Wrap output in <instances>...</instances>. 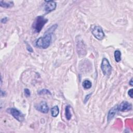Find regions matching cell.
I'll return each instance as SVG.
<instances>
[{
	"label": "cell",
	"instance_id": "cell-22",
	"mask_svg": "<svg viewBox=\"0 0 133 133\" xmlns=\"http://www.w3.org/2000/svg\"><path fill=\"white\" fill-rule=\"evenodd\" d=\"M129 84L131 86H133V82H132V78L130 79V81L129 82Z\"/></svg>",
	"mask_w": 133,
	"mask_h": 133
},
{
	"label": "cell",
	"instance_id": "cell-5",
	"mask_svg": "<svg viewBox=\"0 0 133 133\" xmlns=\"http://www.w3.org/2000/svg\"><path fill=\"white\" fill-rule=\"evenodd\" d=\"M9 112L13 116V117L16 118L17 121L19 122H22L24 120V115L21 112H20L18 110L14 108H12L9 109Z\"/></svg>",
	"mask_w": 133,
	"mask_h": 133
},
{
	"label": "cell",
	"instance_id": "cell-15",
	"mask_svg": "<svg viewBox=\"0 0 133 133\" xmlns=\"http://www.w3.org/2000/svg\"><path fill=\"white\" fill-rule=\"evenodd\" d=\"M70 106H66V109H65V114H66V117L68 120H70L72 116L71 114L70 113Z\"/></svg>",
	"mask_w": 133,
	"mask_h": 133
},
{
	"label": "cell",
	"instance_id": "cell-16",
	"mask_svg": "<svg viewBox=\"0 0 133 133\" xmlns=\"http://www.w3.org/2000/svg\"><path fill=\"white\" fill-rule=\"evenodd\" d=\"M38 94L39 95H47V94L51 95L50 92L48 90L46 89H43L42 90H40L38 92Z\"/></svg>",
	"mask_w": 133,
	"mask_h": 133
},
{
	"label": "cell",
	"instance_id": "cell-1",
	"mask_svg": "<svg viewBox=\"0 0 133 133\" xmlns=\"http://www.w3.org/2000/svg\"><path fill=\"white\" fill-rule=\"evenodd\" d=\"M58 25L57 24L52 25L45 33L43 37L40 38L36 42V46L39 48L46 49L48 48L51 43L52 34L54 31L57 29Z\"/></svg>",
	"mask_w": 133,
	"mask_h": 133
},
{
	"label": "cell",
	"instance_id": "cell-6",
	"mask_svg": "<svg viewBox=\"0 0 133 133\" xmlns=\"http://www.w3.org/2000/svg\"><path fill=\"white\" fill-rule=\"evenodd\" d=\"M56 8V3L53 1H46L44 5V10L46 12H50Z\"/></svg>",
	"mask_w": 133,
	"mask_h": 133
},
{
	"label": "cell",
	"instance_id": "cell-11",
	"mask_svg": "<svg viewBox=\"0 0 133 133\" xmlns=\"http://www.w3.org/2000/svg\"><path fill=\"white\" fill-rule=\"evenodd\" d=\"M0 6L3 8H10L14 6V2L12 1H0Z\"/></svg>",
	"mask_w": 133,
	"mask_h": 133
},
{
	"label": "cell",
	"instance_id": "cell-10",
	"mask_svg": "<svg viewBox=\"0 0 133 133\" xmlns=\"http://www.w3.org/2000/svg\"><path fill=\"white\" fill-rule=\"evenodd\" d=\"M118 111V106H115L114 107L112 108L108 112V121L110 122L111 120L114 118V116L116 115V112Z\"/></svg>",
	"mask_w": 133,
	"mask_h": 133
},
{
	"label": "cell",
	"instance_id": "cell-19",
	"mask_svg": "<svg viewBox=\"0 0 133 133\" xmlns=\"http://www.w3.org/2000/svg\"><path fill=\"white\" fill-rule=\"evenodd\" d=\"M128 95L132 98H133V94H132V89L131 88L130 90L128 92Z\"/></svg>",
	"mask_w": 133,
	"mask_h": 133
},
{
	"label": "cell",
	"instance_id": "cell-8",
	"mask_svg": "<svg viewBox=\"0 0 133 133\" xmlns=\"http://www.w3.org/2000/svg\"><path fill=\"white\" fill-rule=\"evenodd\" d=\"M76 48H77V52L78 55L82 56H84L86 55V48L84 44V43L81 40H78L77 41L76 43Z\"/></svg>",
	"mask_w": 133,
	"mask_h": 133
},
{
	"label": "cell",
	"instance_id": "cell-3",
	"mask_svg": "<svg viewBox=\"0 0 133 133\" xmlns=\"http://www.w3.org/2000/svg\"><path fill=\"white\" fill-rule=\"evenodd\" d=\"M101 69L104 76H109L111 74L112 72V66L107 58H104L102 59L101 64Z\"/></svg>",
	"mask_w": 133,
	"mask_h": 133
},
{
	"label": "cell",
	"instance_id": "cell-18",
	"mask_svg": "<svg viewBox=\"0 0 133 133\" xmlns=\"http://www.w3.org/2000/svg\"><path fill=\"white\" fill-rule=\"evenodd\" d=\"M26 49H27V50L30 52H33V50H32V48H31V47L30 46V45H29L28 43H26Z\"/></svg>",
	"mask_w": 133,
	"mask_h": 133
},
{
	"label": "cell",
	"instance_id": "cell-12",
	"mask_svg": "<svg viewBox=\"0 0 133 133\" xmlns=\"http://www.w3.org/2000/svg\"><path fill=\"white\" fill-rule=\"evenodd\" d=\"M50 112L52 116L53 117H57L59 114V109L57 106H55L53 107L50 109Z\"/></svg>",
	"mask_w": 133,
	"mask_h": 133
},
{
	"label": "cell",
	"instance_id": "cell-23",
	"mask_svg": "<svg viewBox=\"0 0 133 133\" xmlns=\"http://www.w3.org/2000/svg\"><path fill=\"white\" fill-rule=\"evenodd\" d=\"M5 95H6L5 92H3V91H2V90H1V96L2 97H3V96H5Z\"/></svg>",
	"mask_w": 133,
	"mask_h": 133
},
{
	"label": "cell",
	"instance_id": "cell-2",
	"mask_svg": "<svg viewBox=\"0 0 133 133\" xmlns=\"http://www.w3.org/2000/svg\"><path fill=\"white\" fill-rule=\"evenodd\" d=\"M48 22V20L45 18L43 16H38L33 23L32 28L36 32L39 33L42 30L43 26Z\"/></svg>",
	"mask_w": 133,
	"mask_h": 133
},
{
	"label": "cell",
	"instance_id": "cell-17",
	"mask_svg": "<svg viewBox=\"0 0 133 133\" xmlns=\"http://www.w3.org/2000/svg\"><path fill=\"white\" fill-rule=\"evenodd\" d=\"M24 94H25V96L26 97H29L31 95V93H30V90L28 88H26L24 90Z\"/></svg>",
	"mask_w": 133,
	"mask_h": 133
},
{
	"label": "cell",
	"instance_id": "cell-13",
	"mask_svg": "<svg viewBox=\"0 0 133 133\" xmlns=\"http://www.w3.org/2000/svg\"><path fill=\"white\" fill-rule=\"evenodd\" d=\"M114 58L116 62H119L121 60V52L118 50H116L114 52Z\"/></svg>",
	"mask_w": 133,
	"mask_h": 133
},
{
	"label": "cell",
	"instance_id": "cell-7",
	"mask_svg": "<svg viewBox=\"0 0 133 133\" xmlns=\"http://www.w3.org/2000/svg\"><path fill=\"white\" fill-rule=\"evenodd\" d=\"M132 109V105L128 102H123L119 106H118V111H128L131 110Z\"/></svg>",
	"mask_w": 133,
	"mask_h": 133
},
{
	"label": "cell",
	"instance_id": "cell-4",
	"mask_svg": "<svg viewBox=\"0 0 133 133\" xmlns=\"http://www.w3.org/2000/svg\"><path fill=\"white\" fill-rule=\"evenodd\" d=\"M92 34L98 40H102L104 37V33L101 26H96L92 28Z\"/></svg>",
	"mask_w": 133,
	"mask_h": 133
},
{
	"label": "cell",
	"instance_id": "cell-20",
	"mask_svg": "<svg viewBox=\"0 0 133 133\" xmlns=\"http://www.w3.org/2000/svg\"><path fill=\"white\" fill-rule=\"evenodd\" d=\"M8 21V18L7 17H5V18H3L2 20H1V22L3 24H5Z\"/></svg>",
	"mask_w": 133,
	"mask_h": 133
},
{
	"label": "cell",
	"instance_id": "cell-21",
	"mask_svg": "<svg viewBox=\"0 0 133 133\" xmlns=\"http://www.w3.org/2000/svg\"><path fill=\"white\" fill-rule=\"evenodd\" d=\"M90 95H91V94H89V95H86V97H85V101H84L85 103L86 102H87V101H88V100L89 98L90 97Z\"/></svg>",
	"mask_w": 133,
	"mask_h": 133
},
{
	"label": "cell",
	"instance_id": "cell-14",
	"mask_svg": "<svg viewBox=\"0 0 133 133\" xmlns=\"http://www.w3.org/2000/svg\"><path fill=\"white\" fill-rule=\"evenodd\" d=\"M82 86H83V87L84 88H85L86 90H88V89H90L92 88V84L90 81L88 80H86L83 81V82L82 83Z\"/></svg>",
	"mask_w": 133,
	"mask_h": 133
},
{
	"label": "cell",
	"instance_id": "cell-9",
	"mask_svg": "<svg viewBox=\"0 0 133 133\" xmlns=\"http://www.w3.org/2000/svg\"><path fill=\"white\" fill-rule=\"evenodd\" d=\"M36 109L43 114H47L49 111L48 106L46 102H42L37 106Z\"/></svg>",
	"mask_w": 133,
	"mask_h": 133
}]
</instances>
